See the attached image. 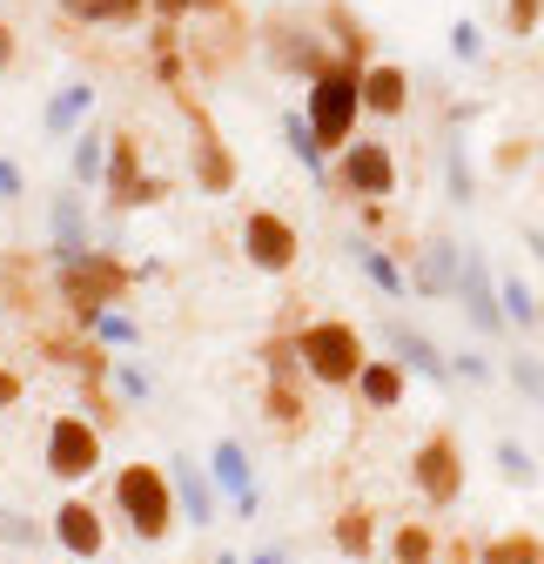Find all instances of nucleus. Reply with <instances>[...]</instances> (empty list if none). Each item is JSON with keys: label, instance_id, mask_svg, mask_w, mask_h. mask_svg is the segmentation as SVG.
Masks as SVG:
<instances>
[{"label": "nucleus", "instance_id": "1", "mask_svg": "<svg viewBox=\"0 0 544 564\" xmlns=\"http://www.w3.org/2000/svg\"><path fill=\"white\" fill-rule=\"evenodd\" d=\"M303 115H309V128H316V141H323V155L350 149V141H357V121H363V67L344 61V54H329L316 75L303 82Z\"/></svg>", "mask_w": 544, "mask_h": 564}, {"label": "nucleus", "instance_id": "2", "mask_svg": "<svg viewBox=\"0 0 544 564\" xmlns=\"http://www.w3.org/2000/svg\"><path fill=\"white\" fill-rule=\"evenodd\" d=\"M108 505H115V518L128 524V538H142V544H162V538L182 524L168 464H121L115 484H108Z\"/></svg>", "mask_w": 544, "mask_h": 564}, {"label": "nucleus", "instance_id": "3", "mask_svg": "<svg viewBox=\"0 0 544 564\" xmlns=\"http://www.w3.org/2000/svg\"><path fill=\"white\" fill-rule=\"evenodd\" d=\"M134 296V269L115 256V249H88V256H75V262H54V303L67 310V323H88L95 310H115V303H128Z\"/></svg>", "mask_w": 544, "mask_h": 564}, {"label": "nucleus", "instance_id": "4", "mask_svg": "<svg viewBox=\"0 0 544 564\" xmlns=\"http://www.w3.org/2000/svg\"><path fill=\"white\" fill-rule=\"evenodd\" d=\"M296 357H303V377L316 390H357V370L370 364L363 349V329L344 323V316H316L296 329Z\"/></svg>", "mask_w": 544, "mask_h": 564}, {"label": "nucleus", "instance_id": "5", "mask_svg": "<svg viewBox=\"0 0 544 564\" xmlns=\"http://www.w3.org/2000/svg\"><path fill=\"white\" fill-rule=\"evenodd\" d=\"M101 423H88L81 410H61L54 423H47V477L54 484H88L95 470H101Z\"/></svg>", "mask_w": 544, "mask_h": 564}, {"label": "nucleus", "instance_id": "6", "mask_svg": "<svg viewBox=\"0 0 544 564\" xmlns=\"http://www.w3.org/2000/svg\"><path fill=\"white\" fill-rule=\"evenodd\" d=\"M262 54H269V67L276 75H290V82H309L316 67L329 61V41H323V21L309 14H276V21H262Z\"/></svg>", "mask_w": 544, "mask_h": 564}, {"label": "nucleus", "instance_id": "7", "mask_svg": "<svg viewBox=\"0 0 544 564\" xmlns=\"http://www.w3.org/2000/svg\"><path fill=\"white\" fill-rule=\"evenodd\" d=\"M336 195H350V202H383L396 195V155H390V141H350V149H336Z\"/></svg>", "mask_w": 544, "mask_h": 564}, {"label": "nucleus", "instance_id": "8", "mask_svg": "<svg viewBox=\"0 0 544 564\" xmlns=\"http://www.w3.org/2000/svg\"><path fill=\"white\" fill-rule=\"evenodd\" d=\"M101 195H108L115 208H149V202H162V195H168V182H162V175H149L142 141H134L128 128H121V134H108V175H101Z\"/></svg>", "mask_w": 544, "mask_h": 564}, {"label": "nucleus", "instance_id": "9", "mask_svg": "<svg viewBox=\"0 0 544 564\" xmlns=\"http://www.w3.org/2000/svg\"><path fill=\"white\" fill-rule=\"evenodd\" d=\"M303 256V236L290 216H276V208H249L242 216V262L262 269V275H290Z\"/></svg>", "mask_w": 544, "mask_h": 564}, {"label": "nucleus", "instance_id": "10", "mask_svg": "<svg viewBox=\"0 0 544 564\" xmlns=\"http://www.w3.org/2000/svg\"><path fill=\"white\" fill-rule=\"evenodd\" d=\"M175 101H182V115H188V128H195V141H188V175L209 188V195H229V188H236V155H229L222 128L195 108V95H188V88H175Z\"/></svg>", "mask_w": 544, "mask_h": 564}, {"label": "nucleus", "instance_id": "11", "mask_svg": "<svg viewBox=\"0 0 544 564\" xmlns=\"http://www.w3.org/2000/svg\"><path fill=\"white\" fill-rule=\"evenodd\" d=\"M411 484H417V498L437 505V511L464 498V451H457L450 431H437V437L417 444V457H411Z\"/></svg>", "mask_w": 544, "mask_h": 564}, {"label": "nucleus", "instance_id": "12", "mask_svg": "<svg viewBox=\"0 0 544 564\" xmlns=\"http://www.w3.org/2000/svg\"><path fill=\"white\" fill-rule=\"evenodd\" d=\"M47 531H54V544L75 557V564H95V557L108 551V518H101V505H88V498H61L54 518H47Z\"/></svg>", "mask_w": 544, "mask_h": 564}, {"label": "nucleus", "instance_id": "13", "mask_svg": "<svg viewBox=\"0 0 544 564\" xmlns=\"http://www.w3.org/2000/svg\"><path fill=\"white\" fill-rule=\"evenodd\" d=\"M88 249H95V236H88V188H61L47 202V262H75Z\"/></svg>", "mask_w": 544, "mask_h": 564}, {"label": "nucleus", "instance_id": "14", "mask_svg": "<svg viewBox=\"0 0 544 564\" xmlns=\"http://www.w3.org/2000/svg\"><path fill=\"white\" fill-rule=\"evenodd\" d=\"M209 477L222 484V498H229L236 518H262V484H255V464H249V451L236 437H222L209 451Z\"/></svg>", "mask_w": 544, "mask_h": 564}, {"label": "nucleus", "instance_id": "15", "mask_svg": "<svg viewBox=\"0 0 544 564\" xmlns=\"http://www.w3.org/2000/svg\"><path fill=\"white\" fill-rule=\"evenodd\" d=\"M168 477H175V505H182V524H202L209 531L222 518V484L202 470L195 457H168Z\"/></svg>", "mask_w": 544, "mask_h": 564}, {"label": "nucleus", "instance_id": "16", "mask_svg": "<svg viewBox=\"0 0 544 564\" xmlns=\"http://www.w3.org/2000/svg\"><path fill=\"white\" fill-rule=\"evenodd\" d=\"M457 296H464L470 323H478V336H504V296H498V282H491V269H485V256H478V249H464Z\"/></svg>", "mask_w": 544, "mask_h": 564}, {"label": "nucleus", "instance_id": "17", "mask_svg": "<svg viewBox=\"0 0 544 564\" xmlns=\"http://www.w3.org/2000/svg\"><path fill=\"white\" fill-rule=\"evenodd\" d=\"M403 108H411V67H396V61H370V67H363V115L396 121Z\"/></svg>", "mask_w": 544, "mask_h": 564}, {"label": "nucleus", "instance_id": "18", "mask_svg": "<svg viewBox=\"0 0 544 564\" xmlns=\"http://www.w3.org/2000/svg\"><path fill=\"white\" fill-rule=\"evenodd\" d=\"M457 275H464V249H457V242H444V236H431V242L417 249L411 290H417V296H457Z\"/></svg>", "mask_w": 544, "mask_h": 564}, {"label": "nucleus", "instance_id": "19", "mask_svg": "<svg viewBox=\"0 0 544 564\" xmlns=\"http://www.w3.org/2000/svg\"><path fill=\"white\" fill-rule=\"evenodd\" d=\"M316 21H323V41H329V54H344V61L370 67V28H363V14L350 8V0H323V8H316Z\"/></svg>", "mask_w": 544, "mask_h": 564}, {"label": "nucleus", "instance_id": "20", "mask_svg": "<svg viewBox=\"0 0 544 564\" xmlns=\"http://www.w3.org/2000/svg\"><path fill=\"white\" fill-rule=\"evenodd\" d=\"M357 397H363V410H403V397H411V370H403L396 357H370L357 370Z\"/></svg>", "mask_w": 544, "mask_h": 564}, {"label": "nucleus", "instance_id": "21", "mask_svg": "<svg viewBox=\"0 0 544 564\" xmlns=\"http://www.w3.org/2000/svg\"><path fill=\"white\" fill-rule=\"evenodd\" d=\"M383 336H390V349H396V364H403V370H411V377H431V383H450V357H444V349H437L431 336H417L411 323H390Z\"/></svg>", "mask_w": 544, "mask_h": 564}, {"label": "nucleus", "instance_id": "22", "mask_svg": "<svg viewBox=\"0 0 544 564\" xmlns=\"http://www.w3.org/2000/svg\"><path fill=\"white\" fill-rule=\"evenodd\" d=\"M329 538H336V551H344L350 564H370V551H377V511L370 505H344L329 518Z\"/></svg>", "mask_w": 544, "mask_h": 564}, {"label": "nucleus", "instance_id": "23", "mask_svg": "<svg viewBox=\"0 0 544 564\" xmlns=\"http://www.w3.org/2000/svg\"><path fill=\"white\" fill-rule=\"evenodd\" d=\"M262 423H276L283 437H296L309 423V403H303V383H283V377H262Z\"/></svg>", "mask_w": 544, "mask_h": 564}, {"label": "nucleus", "instance_id": "24", "mask_svg": "<svg viewBox=\"0 0 544 564\" xmlns=\"http://www.w3.org/2000/svg\"><path fill=\"white\" fill-rule=\"evenodd\" d=\"M88 115H95V88H88V82H67V88H54V95H47L41 128H47V134H75Z\"/></svg>", "mask_w": 544, "mask_h": 564}, {"label": "nucleus", "instance_id": "25", "mask_svg": "<svg viewBox=\"0 0 544 564\" xmlns=\"http://www.w3.org/2000/svg\"><path fill=\"white\" fill-rule=\"evenodd\" d=\"M67 175H75V188H101V175H108V134H101V128H75Z\"/></svg>", "mask_w": 544, "mask_h": 564}, {"label": "nucleus", "instance_id": "26", "mask_svg": "<svg viewBox=\"0 0 544 564\" xmlns=\"http://www.w3.org/2000/svg\"><path fill=\"white\" fill-rule=\"evenodd\" d=\"M283 141H290V155H296L316 182H329V155H323V141H316V128H309V115H303V108H290V115H283Z\"/></svg>", "mask_w": 544, "mask_h": 564}, {"label": "nucleus", "instance_id": "27", "mask_svg": "<svg viewBox=\"0 0 544 564\" xmlns=\"http://www.w3.org/2000/svg\"><path fill=\"white\" fill-rule=\"evenodd\" d=\"M81 416H88V423H101V431L115 437L121 423H128V410H121V390H115L108 377H81Z\"/></svg>", "mask_w": 544, "mask_h": 564}, {"label": "nucleus", "instance_id": "28", "mask_svg": "<svg viewBox=\"0 0 544 564\" xmlns=\"http://www.w3.org/2000/svg\"><path fill=\"white\" fill-rule=\"evenodd\" d=\"M101 349H134V343H142V323H134L128 316V303H115V310H95L88 323H81Z\"/></svg>", "mask_w": 544, "mask_h": 564}, {"label": "nucleus", "instance_id": "29", "mask_svg": "<svg viewBox=\"0 0 544 564\" xmlns=\"http://www.w3.org/2000/svg\"><path fill=\"white\" fill-rule=\"evenodd\" d=\"M357 262H363V275L377 282V290H383L390 303H403V296H411V275L396 269V256H390V249H377V242H357Z\"/></svg>", "mask_w": 544, "mask_h": 564}, {"label": "nucleus", "instance_id": "30", "mask_svg": "<svg viewBox=\"0 0 544 564\" xmlns=\"http://www.w3.org/2000/svg\"><path fill=\"white\" fill-rule=\"evenodd\" d=\"M262 377H283V383H309L303 377V357H296V336H262Z\"/></svg>", "mask_w": 544, "mask_h": 564}, {"label": "nucleus", "instance_id": "31", "mask_svg": "<svg viewBox=\"0 0 544 564\" xmlns=\"http://www.w3.org/2000/svg\"><path fill=\"white\" fill-rule=\"evenodd\" d=\"M478 564H544V544L531 531H511V538H491L478 551Z\"/></svg>", "mask_w": 544, "mask_h": 564}, {"label": "nucleus", "instance_id": "32", "mask_svg": "<svg viewBox=\"0 0 544 564\" xmlns=\"http://www.w3.org/2000/svg\"><path fill=\"white\" fill-rule=\"evenodd\" d=\"M390 557L396 564H437V531L431 524H403L396 544H390Z\"/></svg>", "mask_w": 544, "mask_h": 564}, {"label": "nucleus", "instance_id": "33", "mask_svg": "<svg viewBox=\"0 0 544 564\" xmlns=\"http://www.w3.org/2000/svg\"><path fill=\"white\" fill-rule=\"evenodd\" d=\"M444 182H450V202H478V182H470V155H464V141H457V134L444 141Z\"/></svg>", "mask_w": 544, "mask_h": 564}, {"label": "nucleus", "instance_id": "34", "mask_svg": "<svg viewBox=\"0 0 544 564\" xmlns=\"http://www.w3.org/2000/svg\"><path fill=\"white\" fill-rule=\"evenodd\" d=\"M61 8L67 14H75V21H134V14H142V0H61Z\"/></svg>", "mask_w": 544, "mask_h": 564}, {"label": "nucleus", "instance_id": "35", "mask_svg": "<svg viewBox=\"0 0 544 564\" xmlns=\"http://www.w3.org/2000/svg\"><path fill=\"white\" fill-rule=\"evenodd\" d=\"M108 383L128 397V403H149L155 397V377L142 370V364H134V357H115V370H108Z\"/></svg>", "mask_w": 544, "mask_h": 564}, {"label": "nucleus", "instance_id": "36", "mask_svg": "<svg viewBox=\"0 0 544 564\" xmlns=\"http://www.w3.org/2000/svg\"><path fill=\"white\" fill-rule=\"evenodd\" d=\"M498 296H504V323H518V329H531V323H537V296L524 290L518 275H504V290H498Z\"/></svg>", "mask_w": 544, "mask_h": 564}, {"label": "nucleus", "instance_id": "37", "mask_svg": "<svg viewBox=\"0 0 544 564\" xmlns=\"http://www.w3.org/2000/svg\"><path fill=\"white\" fill-rule=\"evenodd\" d=\"M498 470H504L511 484H537V464H531V451H524V444H511V437H498Z\"/></svg>", "mask_w": 544, "mask_h": 564}, {"label": "nucleus", "instance_id": "38", "mask_svg": "<svg viewBox=\"0 0 544 564\" xmlns=\"http://www.w3.org/2000/svg\"><path fill=\"white\" fill-rule=\"evenodd\" d=\"M0 544H14V551H28V544H41V524H34L28 511H0Z\"/></svg>", "mask_w": 544, "mask_h": 564}, {"label": "nucleus", "instance_id": "39", "mask_svg": "<svg viewBox=\"0 0 544 564\" xmlns=\"http://www.w3.org/2000/svg\"><path fill=\"white\" fill-rule=\"evenodd\" d=\"M537 21H544V0H504V28L524 41V34H537Z\"/></svg>", "mask_w": 544, "mask_h": 564}, {"label": "nucleus", "instance_id": "40", "mask_svg": "<svg viewBox=\"0 0 544 564\" xmlns=\"http://www.w3.org/2000/svg\"><path fill=\"white\" fill-rule=\"evenodd\" d=\"M504 370H511V383H518L524 397H537V403H544V364H537V357H511Z\"/></svg>", "mask_w": 544, "mask_h": 564}, {"label": "nucleus", "instance_id": "41", "mask_svg": "<svg viewBox=\"0 0 544 564\" xmlns=\"http://www.w3.org/2000/svg\"><path fill=\"white\" fill-rule=\"evenodd\" d=\"M450 54H457V61H478V54H485L478 21H457V28H450Z\"/></svg>", "mask_w": 544, "mask_h": 564}, {"label": "nucleus", "instance_id": "42", "mask_svg": "<svg viewBox=\"0 0 544 564\" xmlns=\"http://www.w3.org/2000/svg\"><path fill=\"white\" fill-rule=\"evenodd\" d=\"M28 195V175H21V162H8L0 155V202H21Z\"/></svg>", "mask_w": 544, "mask_h": 564}, {"label": "nucleus", "instance_id": "43", "mask_svg": "<svg viewBox=\"0 0 544 564\" xmlns=\"http://www.w3.org/2000/svg\"><path fill=\"white\" fill-rule=\"evenodd\" d=\"M21 397H28V383H21V377H14L8 364H0V410H14Z\"/></svg>", "mask_w": 544, "mask_h": 564}, {"label": "nucleus", "instance_id": "44", "mask_svg": "<svg viewBox=\"0 0 544 564\" xmlns=\"http://www.w3.org/2000/svg\"><path fill=\"white\" fill-rule=\"evenodd\" d=\"M450 377H470V383H491V364H485V357H457V364H450Z\"/></svg>", "mask_w": 544, "mask_h": 564}, {"label": "nucleus", "instance_id": "45", "mask_svg": "<svg viewBox=\"0 0 544 564\" xmlns=\"http://www.w3.org/2000/svg\"><path fill=\"white\" fill-rule=\"evenodd\" d=\"M357 216H363V229H370V236L390 223V216H383V202H357Z\"/></svg>", "mask_w": 544, "mask_h": 564}, {"label": "nucleus", "instance_id": "46", "mask_svg": "<svg viewBox=\"0 0 544 564\" xmlns=\"http://www.w3.org/2000/svg\"><path fill=\"white\" fill-rule=\"evenodd\" d=\"M242 564H290V551H276V544H262L255 557H242Z\"/></svg>", "mask_w": 544, "mask_h": 564}, {"label": "nucleus", "instance_id": "47", "mask_svg": "<svg viewBox=\"0 0 544 564\" xmlns=\"http://www.w3.org/2000/svg\"><path fill=\"white\" fill-rule=\"evenodd\" d=\"M14 54H21L14 47V28H0V67H14Z\"/></svg>", "mask_w": 544, "mask_h": 564}, {"label": "nucleus", "instance_id": "48", "mask_svg": "<svg viewBox=\"0 0 544 564\" xmlns=\"http://www.w3.org/2000/svg\"><path fill=\"white\" fill-rule=\"evenodd\" d=\"M195 8H209V14H236V0H195Z\"/></svg>", "mask_w": 544, "mask_h": 564}, {"label": "nucleus", "instance_id": "49", "mask_svg": "<svg viewBox=\"0 0 544 564\" xmlns=\"http://www.w3.org/2000/svg\"><path fill=\"white\" fill-rule=\"evenodd\" d=\"M524 242H531V256H537V262H544V229H531V236H524Z\"/></svg>", "mask_w": 544, "mask_h": 564}, {"label": "nucleus", "instance_id": "50", "mask_svg": "<svg viewBox=\"0 0 544 564\" xmlns=\"http://www.w3.org/2000/svg\"><path fill=\"white\" fill-rule=\"evenodd\" d=\"M216 564H242V557H236V551H216Z\"/></svg>", "mask_w": 544, "mask_h": 564}]
</instances>
